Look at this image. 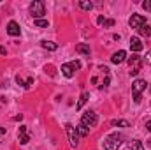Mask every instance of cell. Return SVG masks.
<instances>
[{
    "label": "cell",
    "instance_id": "obj_1",
    "mask_svg": "<svg viewBox=\"0 0 151 150\" xmlns=\"http://www.w3.org/2000/svg\"><path fill=\"white\" fill-rule=\"evenodd\" d=\"M123 143V134L119 133H113L107 138H104V149L106 150H118Z\"/></svg>",
    "mask_w": 151,
    "mask_h": 150
},
{
    "label": "cell",
    "instance_id": "obj_2",
    "mask_svg": "<svg viewBox=\"0 0 151 150\" xmlns=\"http://www.w3.org/2000/svg\"><path fill=\"white\" fill-rule=\"evenodd\" d=\"M146 79H135L134 85H132V94H134V103L139 104L141 103V94L146 90Z\"/></svg>",
    "mask_w": 151,
    "mask_h": 150
},
{
    "label": "cell",
    "instance_id": "obj_3",
    "mask_svg": "<svg viewBox=\"0 0 151 150\" xmlns=\"http://www.w3.org/2000/svg\"><path fill=\"white\" fill-rule=\"evenodd\" d=\"M30 14L34 16V20H42V16L46 14V7L42 0H34L30 4Z\"/></svg>",
    "mask_w": 151,
    "mask_h": 150
},
{
    "label": "cell",
    "instance_id": "obj_4",
    "mask_svg": "<svg viewBox=\"0 0 151 150\" xmlns=\"http://www.w3.org/2000/svg\"><path fill=\"white\" fill-rule=\"evenodd\" d=\"M127 60H128L130 74L137 76V74H139V71H141V67H142V58H141V57H137V55H132V57H128Z\"/></svg>",
    "mask_w": 151,
    "mask_h": 150
},
{
    "label": "cell",
    "instance_id": "obj_5",
    "mask_svg": "<svg viewBox=\"0 0 151 150\" xmlns=\"http://www.w3.org/2000/svg\"><path fill=\"white\" fill-rule=\"evenodd\" d=\"M97 122H99V117H97V113H93V111H86V113H83V117H81V124L84 127H88V129L95 127Z\"/></svg>",
    "mask_w": 151,
    "mask_h": 150
},
{
    "label": "cell",
    "instance_id": "obj_6",
    "mask_svg": "<svg viewBox=\"0 0 151 150\" xmlns=\"http://www.w3.org/2000/svg\"><path fill=\"white\" fill-rule=\"evenodd\" d=\"M65 131H67V136H69V143H70V147H77V143H79V134H77V129H76L72 124H67L65 125Z\"/></svg>",
    "mask_w": 151,
    "mask_h": 150
},
{
    "label": "cell",
    "instance_id": "obj_7",
    "mask_svg": "<svg viewBox=\"0 0 151 150\" xmlns=\"http://www.w3.org/2000/svg\"><path fill=\"white\" fill-rule=\"evenodd\" d=\"M128 25L132 27V28H141L142 25H146V18L142 16V14H132L130 16V20H128Z\"/></svg>",
    "mask_w": 151,
    "mask_h": 150
},
{
    "label": "cell",
    "instance_id": "obj_8",
    "mask_svg": "<svg viewBox=\"0 0 151 150\" xmlns=\"http://www.w3.org/2000/svg\"><path fill=\"white\" fill-rule=\"evenodd\" d=\"M7 34H9V36H12V37H18V36L21 34L19 25H18L16 21H9V25H7Z\"/></svg>",
    "mask_w": 151,
    "mask_h": 150
},
{
    "label": "cell",
    "instance_id": "obj_9",
    "mask_svg": "<svg viewBox=\"0 0 151 150\" xmlns=\"http://www.w3.org/2000/svg\"><path fill=\"white\" fill-rule=\"evenodd\" d=\"M125 60H127V51H123V50L116 51L113 57H111V62L116 64V66H118V64H121V62H125Z\"/></svg>",
    "mask_w": 151,
    "mask_h": 150
},
{
    "label": "cell",
    "instance_id": "obj_10",
    "mask_svg": "<svg viewBox=\"0 0 151 150\" xmlns=\"http://www.w3.org/2000/svg\"><path fill=\"white\" fill-rule=\"evenodd\" d=\"M30 141V136H28V133H27V125H21L19 127V143L21 145H27Z\"/></svg>",
    "mask_w": 151,
    "mask_h": 150
},
{
    "label": "cell",
    "instance_id": "obj_11",
    "mask_svg": "<svg viewBox=\"0 0 151 150\" xmlns=\"http://www.w3.org/2000/svg\"><path fill=\"white\" fill-rule=\"evenodd\" d=\"M130 50L135 51V53L141 51V50H142V42H141V39L139 37H132L130 39Z\"/></svg>",
    "mask_w": 151,
    "mask_h": 150
},
{
    "label": "cell",
    "instance_id": "obj_12",
    "mask_svg": "<svg viewBox=\"0 0 151 150\" xmlns=\"http://www.w3.org/2000/svg\"><path fill=\"white\" fill-rule=\"evenodd\" d=\"M76 51H77V53H81V55H86V57H90V53H91L90 46H88V44H84V42L77 44V46H76Z\"/></svg>",
    "mask_w": 151,
    "mask_h": 150
},
{
    "label": "cell",
    "instance_id": "obj_13",
    "mask_svg": "<svg viewBox=\"0 0 151 150\" xmlns=\"http://www.w3.org/2000/svg\"><path fill=\"white\" fill-rule=\"evenodd\" d=\"M62 74L65 76V78H72L74 76V69L70 67V64H63L62 66Z\"/></svg>",
    "mask_w": 151,
    "mask_h": 150
},
{
    "label": "cell",
    "instance_id": "obj_14",
    "mask_svg": "<svg viewBox=\"0 0 151 150\" xmlns=\"http://www.w3.org/2000/svg\"><path fill=\"white\" fill-rule=\"evenodd\" d=\"M88 97H90V94H88V92H83V94H81V97H79V103L76 104V110H81V108H83V106L86 104Z\"/></svg>",
    "mask_w": 151,
    "mask_h": 150
},
{
    "label": "cell",
    "instance_id": "obj_15",
    "mask_svg": "<svg viewBox=\"0 0 151 150\" xmlns=\"http://www.w3.org/2000/svg\"><path fill=\"white\" fill-rule=\"evenodd\" d=\"M40 46H42L44 50H47V51H55V50L58 48V44H55V42H51V41H42Z\"/></svg>",
    "mask_w": 151,
    "mask_h": 150
},
{
    "label": "cell",
    "instance_id": "obj_16",
    "mask_svg": "<svg viewBox=\"0 0 151 150\" xmlns=\"http://www.w3.org/2000/svg\"><path fill=\"white\" fill-rule=\"evenodd\" d=\"M76 129H77V134H79V136H83V138L90 134V129H88V127H84L83 124H79V125H76Z\"/></svg>",
    "mask_w": 151,
    "mask_h": 150
},
{
    "label": "cell",
    "instance_id": "obj_17",
    "mask_svg": "<svg viewBox=\"0 0 151 150\" xmlns=\"http://www.w3.org/2000/svg\"><path fill=\"white\" fill-rule=\"evenodd\" d=\"M139 34H141L142 37H150L151 36V27L150 25H142V27L139 28Z\"/></svg>",
    "mask_w": 151,
    "mask_h": 150
},
{
    "label": "cell",
    "instance_id": "obj_18",
    "mask_svg": "<svg viewBox=\"0 0 151 150\" xmlns=\"http://www.w3.org/2000/svg\"><path fill=\"white\" fill-rule=\"evenodd\" d=\"M130 150H144V147L139 140H132L130 141Z\"/></svg>",
    "mask_w": 151,
    "mask_h": 150
},
{
    "label": "cell",
    "instance_id": "obj_19",
    "mask_svg": "<svg viewBox=\"0 0 151 150\" xmlns=\"http://www.w3.org/2000/svg\"><path fill=\"white\" fill-rule=\"evenodd\" d=\"M79 7L84 9V11H91V9H93V4L88 2V0H81V2H79Z\"/></svg>",
    "mask_w": 151,
    "mask_h": 150
},
{
    "label": "cell",
    "instance_id": "obj_20",
    "mask_svg": "<svg viewBox=\"0 0 151 150\" xmlns=\"http://www.w3.org/2000/svg\"><path fill=\"white\" fill-rule=\"evenodd\" d=\"M111 125H121V127H128L130 124H128L127 120H113V122H111Z\"/></svg>",
    "mask_w": 151,
    "mask_h": 150
},
{
    "label": "cell",
    "instance_id": "obj_21",
    "mask_svg": "<svg viewBox=\"0 0 151 150\" xmlns=\"http://www.w3.org/2000/svg\"><path fill=\"white\" fill-rule=\"evenodd\" d=\"M35 27H39V28L47 27V20H35Z\"/></svg>",
    "mask_w": 151,
    "mask_h": 150
},
{
    "label": "cell",
    "instance_id": "obj_22",
    "mask_svg": "<svg viewBox=\"0 0 151 150\" xmlns=\"http://www.w3.org/2000/svg\"><path fill=\"white\" fill-rule=\"evenodd\" d=\"M69 64H70V67H72L74 71H77V69H81V64H79L77 60H72V62H69Z\"/></svg>",
    "mask_w": 151,
    "mask_h": 150
},
{
    "label": "cell",
    "instance_id": "obj_23",
    "mask_svg": "<svg viewBox=\"0 0 151 150\" xmlns=\"http://www.w3.org/2000/svg\"><path fill=\"white\" fill-rule=\"evenodd\" d=\"M142 7H144V11L151 12V0H146V2H142Z\"/></svg>",
    "mask_w": 151,
    "mask_h": 150
},
{
    "label": "cell",
    "instance_id": "obj_24",
    "mask_svg": "<svg viewBox=\"0 0 151 150\" xmlns=\"http://www.w3.org/2000/svg\"><path fill=\"white\" fill-rule=\"evenodd\" d=\"M97 23H99V25H104V23H106V18H104V16H99V18H97Z\"/></svg>",
    "mask_w": 151,
    "mask_h": 150
},
{
    "label": "cell",
    "instance_id": "obj_25",
    "mask_svg": "<svg viewBox=\"0 0 151 150\" xmlns=\"http://www.w3.org/2000/svg\"><path fill=\"white\" fill-rule=\"evenodd\" d=\"M106 27H113L114 25V20H106V23H104Z\"/></svg>",
    "mask_w": 151,
    "mask_h": 150
},
{
    "label": "cell",
    "instance_id": "obj_26",
    "mask_svg": "<svg viewBox=\"0 0 151 150\" xmlns=\"http://www.w3.org/2000/svg\"><path fill=\"white\" fill-rule=\"evenodd\" d=\"M146 62H148V64H151V51H148V53H146Z\"/></svg>",
    "mask_w": 151,
    "mask_h": 150
},
{
    "label": "cell",
    "instance_id": "obj_27",
    "mask_svg": "<svg viewBox=\"0 0 151 150\" xmlns=\"http://www.w3.org/2000/svg\"><path fill=\"white\" fill-rule=\"evenodd\" d=\"M146 129L151 133V120H148V122H146Z\"/></svg>",
    "mask_w": 151,
    "mask_h": 150
},
{
    "label": "cell",
    "instance_id": "obj_28",
    "mask_svg": "<svg viewBox=\"0 0 151 150\" xmlns=\"http://www.w3.org/2000/svg\"><path fill=\"white\" fill-rule=\"evenodd\" d=\"M113 39H114V41H119V39H121V36H119V34H114Z\"/></svg>",
    "mask_w": 151,
    "mask_h": 150
},
{
    "label": "cell",
    "instance_id": "obj_29",
    "mask_svg": "<svg viewBox=\"0 0 151 150\" xmlns=\"http://www.w3.org/2000/svg\"><path fill=\"white\" fill-rule=\"evenodd\" d=\"M0 55H5V48L4 46H0Z\"/></svg>",
    "mask_w": 151,
    "mask_h": 150
},
{
    "label": "cell",
    "instance_id": "obj_30",
    "mask_svg": "<svg viewBox=\"0 0 151 150\" xmlns=\"http://www.w3.org/2000/svg\"><path fill=\"white\" fill-rule=\"evenodd\" d=\"M4 134H5V129H4V127H0V136H4Z\"/></svg>",
    "mask_w": 151,
    "mask_h": 150
},
{
    "label": "cell",
    "instance_id": "obj_31",
    "mask_svg": "<svg viewBox=\"0 0 151 150\" xmlns=\"http://www.w3.org/2000/svg\"><path fill=\"white\" fill-rule=\"evenodd\" d=\"M150 85H151V83H150ZM150 92H151V87H150Z\"/></svg>",
    "mask_w": 151,
    "mask_h": 150
}]
</instances>
